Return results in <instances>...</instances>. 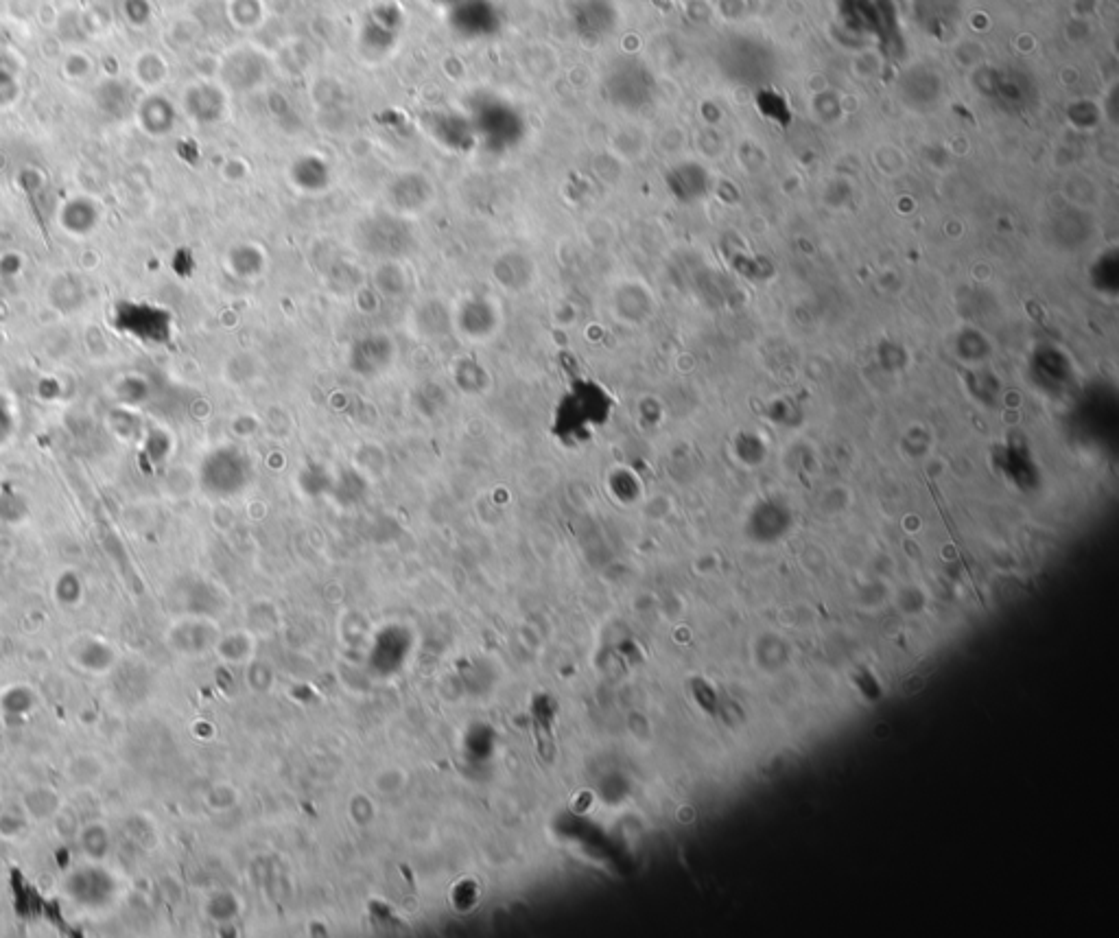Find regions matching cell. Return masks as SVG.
<instances>
[{
	"instance_id": "obj_1",
	"label": "cell",
	"mask_w": 1119,
	"mask_h": 938,
	"mask_svg": "<svg viewBox=\"0 0 1119 938\" xmlns=\"http://www.w3.org/2000/svg\"><path fill=\"white\" fill-rule=\"evenodd\" d=\"M610 394L593 381H575L558 407V420L569 418L571 425L588 427L591 422H604L610 414Z\"/></svg>"
},
{
	"instance_id": "obj_2",
	"label": "cell",
	"mask_w": 1119,
	"mask_h": 938,
	"mask_svg": "<svg viewBox=\"0 0 1119 938\" xmlns=\"http://www.w3.org/2000/svg\"><path fill=\"white\" fill-rule=\"evenodd\" d=\"M68 897L84 908L108 906L116 895V882L112 873L101 866H81L66 879Z\"/></svg>"
},
{
	"instance_id": "obj_3",
	"label": "cell",
	"mask_w": 1119,
	"mask_h": 938,
	"mask_svg": "<svg viewBox=\"0 0 1119 938\" xmlns=\"http://www.w3.org/2000/svg\"><path fill=\"white\" fill-rule=\"evenodd\" d=\"M381 335H370V337H363L359 342H355V348H352V355H350V366L355 372L363 374V377H372V374H379L385 368H390L392 363V342L390 339H385V342L376 348L379 344Z\"/></svg>"
},
{
	"instance_id": "obj_4",
	"label": "cell",
	"mask_w": 1119,
	"mask_h": 938,
	"mask_svg": "<svg viewBox=\"0 0 1119 938\" xmlns=\"http://www.w3.org/2000/svg\"><path fill=\"white\" fill-rule=\"evenodd\" d=\"M459 328L473 339H484L497 331V311L484 298H473L459 309Z\"/></svg>"
},
{
	"instance_id": "obj_5",
	"label": "cell",
	"mask_w": 1119,
	"mask_h": 938,
	"mask_svg": "<svg viewBox=\"0 0 1119 938\" xmlns=\"http://www.w3.org/2000/svg\"><path fill=\"white\" fill-rule=\"evenodd\" d=\"M62 807L60 796L51 788H33L22 796V812L33 820H49Z\"/></svg>"
},
{
	"instance_id": "obj_6",
	"label": "cell",
	"mask_w": 1119,
	"mask_h": 938,
	"mask_svg": "<svg viewBox=\"0 0 1119 938\" xmlns=\"http://www.w3.org/2000/svg\"><path fill=\"white\" fill-rule=\"evenodd\" d=\"M75 659L88 672H105L114 663V652L110 646H105L103 641L90 639L77 650Z\"/></svg>"
},
{
	"instance_id": "obj_7",
	"label": "cell",
	"mask_w": 1119,
	"mask_h": 938,
	"mask_svg": "<svg viewBox=\"0 0 1119 938\" xmlns=\"http://www.w3.org/2000/svg\"><path fill=\"white\" fill-rule=\"evenodd\" d=\"M79 844H81V851H84L92 862H101V860L105 858V855H108V851H110V834H108V829H105V827L99 825V823L88 825L84 831H81Z\"/></svg>"
},
{
	"instance_id": "obj_8",
	"label": "cell",
	"mask_w": 1119,
	"mask_h": 938,
	"mask_svg": "<svg viewBox=\"0 0 1119 938\" xmlns=\"http://www.w3.org/2000/svg\"><path fill=\"white\" fill-rule=\"evenodd\" d=\"M33 694L31 689L27 687H9L3 691V696H0V709H3L7 715H25L27 711L33 709Z\"/></svg>"
},
{
	"instance_id": "obj_9",
	"label": "cell",
	"mask_w": 1119,
	"mask_h": 938,
	"mask_svg": "<svg viewBox=\"0 0 1119 938\" xmlns=\"http://www.w3.org/2000/svg\"><path fill=\"white\" fill-rule=\"evenodd\" d=\"M57 584L66 586V591H64V589H55L57 600H60L62 604H68V606L79 602V597H81V584H79V580L73 576V573H66V576H64L60 582H57Z\"/></svg>"
},
{
	"instance_id": "obj_10",
	"label": "cell",
	"mask_w": 1119,
	"mask_h": 938,
	"mask_svg": "<svg viewBox=\"0 0 1119 938\" xmlns=\"http://www.w3.org/2000/svg\"><path fill=\"white\" fill-rule=\"evenodd\" d=\"M25 823H27V820L18 816V814H14V812L0 814V836L7 838V840L20 836V831L25 829Z\"/></svg>"
}]
</instances>
